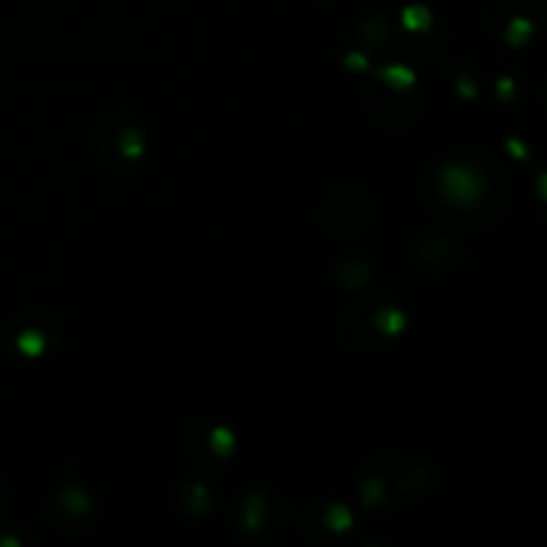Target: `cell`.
I'll list each match as a JSON object with an SVG mask.
<instances>
[{
	"label": "cell",
	"instance_id": "1",
	"mask_svg": "<svg viewBox=\"0 0 547 547\" xmlns=\"http://www.w3.org/2000/svg\"><path fill=\"white\" fill-rule=\"evenodd\" d=\"M438 486V473L435 467L424 465V462H406L396 457L393 462H385L379 457L376 465H369L366 475H361V483H358V494H361V502L366 507H385L390 505L393 497L403 499H417L422 497L427 489Z\"/></svg>",
	"mask_w": 547,
	"mask_h": 547
},
{
	"label": "cell",
	"instance_id": "2",
	"mask_svg": "<svg viewBox=\"0 0 547 547\" xmlns=\"http://www.w3.org/2000/svg\"><path fill=\"white\" fill-rule=\"evenodd\" d=\"M286 521V502L275 489L256 486L243 491V497L235 502L230 515V531L238 539H259L267 537L273 528H280Z\"/></svg>",
	"mask_w": 547,
	"mask_h": 547
},
{
	"label": "cell",
	"instance_id": "3",
	"mask_svg": "<svg viewBox=\"0 0 547 547\" xmlns=\"http://www.w3.org/2000/svg\"><path fill=\"white\" fill-rule=\"evenodd\" d=\"M435 190L441 200L446 203V208H465L473 211L475 203L486 198L489 184H486V171L475 163L465 160H446L438 169V182Z\"/></svg>",
	"mask_w": 547,
	"mask_h": 547
},
{
	"label": "cell",
	"instance_id": "4",
	"mask_svg": "<svg viewBox=\"0 0 547 547\" xmlns=\"http://www.w3.org/2000/svg\"><path fill=\"white\" fill-rule=\"evenodd\" d=\"M99 152L112 169H131L145 158V134L142 128L123 115L107 118L99 128Z\"/></svg>",
	"mask_w": 547,
	"mask_h": 547
},
{
	"label": "cell",
	"instance_id": "5",
	"mask_svg": "<svg viewBox=\"0 0 547 547\" xmlns=\"http://www.w3.org/2000/svg\"><path fill=\"white\" fill-rule=\"evenodd\" d=\"M187 438H195L200 441V446L206 448V459L211 462H224L232 457V448H235V435L222 427V424H211V422H193L190 424V433Z\"/></svg>",
	"mask_w": 547,
	"mask_h": 547
},
{
	"label": "cell",
	"instance_id": "6",
	"mask_svg": "<svg viewBox=\"0 0 547 547\" xmlns=\"http://www.w3.org/2000/svg\"><path fill=\"white\" fill-rule=\"evenodd\" d=\"M56 513H59V526H77L86 523L94 513V502L86 494L83 486H62L56 491Z\"/></svg>",
	"mask_w": 547,
	"mask_h": 547
},
{
	"label": "cell",
	"instance_id": "7",
	"mask_svg": "<svg viewBox=\"0 0 547 547\" xmlns=\"http://www.w3.org/2000/svg\"><path fill=\"white\" fill-rule=\"evenodd\" d=\"M174 505L182 507V513L187 518H198V515H206L211 510V491L195 481L179 483L174 489Z\"/></svg>",
	"mask_w": 547,
	"mask_h": 547
}]
</instances>
